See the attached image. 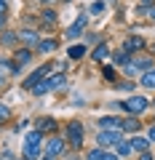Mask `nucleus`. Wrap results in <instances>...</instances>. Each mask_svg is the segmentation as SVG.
<instances>
[{
    "instance_id": "31",
    "label": "nucleus",
    "mask_w": 155,
    "mask_h": 160,
    "mask_svg": "<svg viewBox=\"0 0 155 160\" xmlns=\"http://www.w3.org/2000/svg\"><path fill=\"white\" fill-rule=\"evenodd\" d=\"M102 160H118V155H112V152H104V158Z\"/></svg>"
},
{
    "instance_id": "39",
    "label": "nucleus",
    "mask_w": 155,
    "mask_h": 160,
    "mask_svg": "<svg viewBox=\"0 0 155 160\" xmlns=\"http://www.w3.org/2000/svg\"><path fill=\"white\" fill-rule=\"evenodd\" d=\"M40 3H51V0H40Z\"/></svg>"
},
{
    "instance_id": "30",
    "label": "nucleus",
    "mask_w": 155,
    "mask_h": 160,
    "mask_svg": "<svg viewBox=\"0 0 155 160\" xmlns=\"http://www.w3.org/2000/svg\"><path fill=\"white\" fill-rule=\"evenodd\" d=\"M91 11H94V13H99V11H104V3H94V6H91Z\"/></svg>"
},
{
    "instance_id": "7",
    "label": "nucleus",
    "mask_w": 155,
    "mask_h": 160,
    "mask_svg": "<svg viewBox=\"0 0 155 160\" xmlns=\"http://www.w3.org/2000/svg\"><path fill=\"white\" fill-rule=\"evenodd\" d=\"M46 78H48V67H40V69H35V72L29 75L27 80H24V88H29V91H32V88L38 86L40 80H46Z\"/></svg>"
},
{
    "instance_id": "34",
    "label": "nucleus",
    "mask_w": 155,
    "mask_h": 160,
    "mask_svg": "<svg viewBox=\"0 0 155 160\" xmlns=\"http://www.w3.org/2000/svg\"><path fill=\"white\" fill-rule=\"evenodd\" d=\"M0 160H11V155H8V152H6V155H0Z\"/></svg>"
},
{
    "instance_id": "25",
    "label": "nucleus",
    "mask_w": 155,
    "mask_h": 160,
    "mask_svg": "<svg viewBox=\"0 0 155 160\" xmlns=\"http://www.w3.org/2000/svg\"><path fill=\"white\" fill-rule=\"evenodd\" d=\"M115 64H128V53L126 51H118V53H115Z\"/></svg>"
},
{
    "instance_id": "38",
    "label": "nucleus",
    "mask_w": 155,
    "mask_h": 160,
    "mask_svg": "<svg viewBox=\"0 0 155 160\" xmlns=\"http://www.w3.org/2000/svg\"><path fill=\"white\" fill-rule=\"evenodd\" d=\"M0 83H3V69H0Z\"/></svg>"
},
{
    "instance_id": "37",
    "label": "nucleus",
    "mask_w": 155,
    "mask_h": 160,
    "mask_svg": "<svg viewBox=\"0 0 155 160\" xmlns=\"http://www.w3.org/2000/svg\"><path fill=\"white\" fill-rule=\"evenodd\" d=\"M40 160H54V158H48V155H43V158H40Z\"/></svg>"
},
{
    "instance_id": "15",
    "label": "nucleus",
    "mask_w": 155,
    "mask_h": 160,
    "mask_svg": "<svg viewBox=\"0 0 155 160\" xmlns=\"http://www.w3.org/2000/svg\"><path fill=\"white\" fill-rule=\"evenodd\" d=\"M38 131H46V133H51V131H56V120H54V118H43L40 120V123H38Z\"/></svg>"
},
{
    "instance_id": "14",
    "label": "nucleus",
    "mask_w": 155,
    "mask_h": 160,
    "mask_svg": "<svg viewBox=\"0 0 155 160\" xmlns=\"http://www.w3.org/2000/svg\"><path fill=\"white\" fill-rule=\"evenodd\" d=\"M121 128H123V131H128V133H137V131H139V120L131 115V118L121 120Z\"/></svg>"
},
{
    "instance_id": "35",
    "label": "nucleus",
    "mask_w": 155,
    "mask_h": 160,
    "mask_svg": "<svg viewBox=\"0 0 155 160\" xmlns=\"http://www.w3.org/2000/svg\"><path fill=\"white\" fill-rule=\"evenodd\" d=\"M150 16H152V19H155V6H152V8H150Z\"/></svg>"
},
{
    "instance_id": "22",
    "label": "nucleus",
    "mask_w": 155,
    "mask_h": 160,
    "mask_svg": "<svg viewBox=\"0 0 155 160\" xmlns=\"http://www.w3.org/2000/svg\"><path fill=\"white\" fill-rule=\"evenodd\" d=\"M115 149H118V158H121V155H131V152H134L131 144H123V142H118V147H115Z\"/></svg>"
},
{
    "instance_id": "27",
    "label": "nucleus",
    "mask_w": 155,
    "mask_h": 160,
    "mask_svg": "<svg viewBox=\"0 0 155 160\" xmlns=\"http://www.w3.org/2000/svg\"><path fill=\"white\" fill-rule=\"evenodd\" d=\"M104 78L112 80V78H115V69H112V67H104Z\"/></svg>"
},
{
    "instance_id": "3",
    "label": "nucleus",
    "mask_w": 155,
    "mask_h": 160,
    "mask_svg": "<svg viewBox=\"0 0 155 160\" xmlns=\"http://www.w3.org/2000/svg\"><path fill=\"white\" fill-rule=\"evenodd\" d=\"M147 107H150V104H147L144 96H128L126 102H123V109H126L128 115H142Z\"/></svg>"
},
{
    "instance_id": "1",
    "label": "nucleus",
    "mask_w": 155,
    "mask_h": 160,
    "mask_svg": "<svg viewBox=\"0 0 155 160\" xmlns=\"http://www.w3.org/2000/svg\"><path fill=\"white\" fill-rule=\"evenodd\" d=\"M64 80H67V78H64L62 72L48 75L46 80H40V83L32 88V93H38V96H43V93H51V91H56V88H62V86H64Z\"/></svg>"
},
{
    "instance_id": "26",
    "label": "nucleus",
    "mask_w": 155,
    "mask_h": 160,
    "mask_svg": "<svg viewBox=\"0 0 155 160\" xmlns=\"http://www.w3.org/2000/svg\"><path fill=\"white\" fill-rule=\"evenodd\" d=\"M8 115H11V112H8V107H3V104H0V120H8Z\"/></svg>"
},
{
    "instance_id": "9",
    "label": "nucleus",
    "mask_w": 155,
    "mask_h": 160,
    "mask_svg": "<svg viewBox=\"0 0 155 160\" xmlns=\"http://www.w3.org/2000/svg\"><path fill=\"white\" fill-rule=\"evenodd\" d=\"M102 147H110V144H118L121 142V131H99V139H96Z\"/></svg>"
},
{
    "instance_id": "28",
    "label": "nucleus",
    "mask_w": 155,
    "mask_h": 160,
    "mask_svg": "<svg viewBox=\"0 0 155 160\" xmlns=\"http://www.w3.org/2000/svg\"><path fill=\"white\" fill-rule=\"evenodd\" d=\"M6 11H8V0H0V16H6Z\"/></svg>"
},
{
    "instance_id": "2",
    "label": "nucleus",
    "mask_w": 155,
    "mask_h": 160,
    "mask_svg": "<svg viewBox=\"0 0 155 160\" xmlns=\"http://www.w3.org/2000/svg\"><path fill=\"white\" fill-rule=\"evenodd\" d=\"M40 142H43V133L40 131H29L27 139H24V158L27 160H35L40 155Z\"/></svg>"
},
{
    "instance_id": "23",
    "label": "nucleus",
    "mask_w": 155,
    "mask_h": 160,
    "mask_svg": "<svg viewBox=\"0 0 155 160\" xmlns=\"http://www.w3.org/2000/svg\"><path fill=\"white\" fill-rule=\"evenodd\" d=\"M102 158H104V149H91L86 155V160H102Z\"/></svg>"
},
{
    "instance_id": "13",
    "label": "nucleus",
    "mask_w": 155,
    "mask_h": 160,
    "mask_svg": "<svg viewBox=\"0 0 155 160\" xmlns=\"http://www.w3.org/2000/svg\"><path fill=\"white\" fill-rule=\"evenodd\" d=\"M99 128H102V131H118V128H121V120L118 118H102L99 120Z\"/></svg>"
},
{
    "instance_id": "19",
    "label": "nucleus",
    "mask_w": 155,
    "mask_h": 160,
    "mask_svg": "<svg viewBox=\"0 0 155 160\" xmlns=\"http://www.w3.org/2000/svg\"><path fill=\"white\" fill-rule=\"evenodd\" d=\"M38 51H40V53L56 51V40H40V43H38Z\"/></svg>"
},
{
    "instance_id": "33",
    "label": "nucleus",
    "mask_w": 155,
    "mask_h": 160,
    "mask_svg": "<svg viewBox=\"0 0 155 160\" xmlns=\"http://www.w3.org/2000/svg\"><path fill=\"white\" fill-rule=\"evenodd\" d=\"M139 3H142V6H152L155 0H139Z\"/></svg>"
},
{
    "instance_id": "8",
    "label": "nucleus",
    "mask_w": 155,
    "mask_h": 160,
    "mask_svg": "<svg viewBox=\"0 0 155 160\" xmlns=\"http://www.w3.org/2000/svg\"><path fill=\"white\" fill-rule=\"evenodd\" d=\"M29 59H32V51H29V48H19V51L13 53V72L22 69L24 64H29Z\"/></svg>"
},
{
    "instance_id": "12",
    "label": "nucleus",
    "mask_w": 155,
    "mask_h": 160,
    "mask_svg": "<svg viewBox=\"0 0 155 160\" xmlns=\"http://www.w3.org/2000/svg\"><path fill=\"white\" fill-rule=\"evenodd\" d=\"M19 38H22L24 46H38V43H40V35L35 32V29H22V32H19Z\"/></svg>"
},
{
    "instance_id": "40",
    "label": "nucleus",
    "mask_w": 155,
    "mask_h": 160,
    "mask_svg": "<svg viewBox=\"0 0 155 160\" xmlns=\"http://www.w3.org/2000/svg\"><path fill=\"white\" fill-rule=\"evenodd\" d=\"M24 160H27V158H24Z\"/></svg>"
},
{
    "instance_id": "29",
    "label": "nucleus",
    "mask_w": 155,
    "mask_h": 160,
    "mask_svg": "<svg viewBox=\"0 0 155 160\" xmlns=\"http://www.w3.org/2000/svg\"><path fill=\"white\" fill-rule=\"evenodd\" d=\"M147 142H155V123L150 126V131H147Z\"/></svg>"
},
{
    "instance_id": "11",
    "label": "nucleus",
    "mask_w": 155,
    "mask_h": 160,
    "mask_svg": "<svg viewBox=\"0 0 155 160\" xmlns=\"http://www.w3.org/2000/svg\"><path fill=\"white\" fill-rule=\"evenodd\" d=\"M150 62H152V59H137V62H128V64H126V72L131 75V72H142V69L147 72V69H150Z\"/></svg>"
},
{
    "instance_id": "32",
    "label": "nucleus",
    "mask_w": 155,
    "mask_h": 160,
    "mask_svg": "<svg viewBox=\"0 0 155 160\" xmlns=\"http://www.w3.org/2000/svg\"><path fill=\"white\" fill-rule=\"evenodd\" d=\"M139 160H152V155H150V152H142V158H139Z\"/></svg>"
},
{
    "instance_id": "10",
    "label": "nucleus",
    "mask_w": 155,
    "mask_h": 160,
    "mask_svg": "<svg viewBox=\"0 0 155 160\" xmlns=\"http://www.w3.org/2000/svg\"><path fill=\"white\" fill-rule=\"evenodd\" d=\"M62 152H64V142H62V139H51V142L46 144V155H48V158L56 160Z\"/></svg>"
},
{
    "instance_id": "36",
    "label": "nucleus",
    "mask_w": 155,
    "mask_h": 160,
    "mask_svg": "<svg viewBox=\"0 0 155 160\" xmlns=\"http://www.w3.org/2000/svg\"><path fill=\"white\" fill-rule=\"evenodd\" d=\"M3 24H6V16H0V27H3Z\"/></svg>"
},
{
    "instance_id": "18",
    "label": "nucleus",
    "mask_w": 155,
    "mask_h": 160,
    "mask_svg": "<svg viewBox=\"0 0 155 160\" xmlns=\"http://www.w3.org/2000/svg\"><path fill=\"white\" fill-rule=\"evenodd\" d=\"M104 56H110V48H107V43H99V46L94 48V59H96V62H104Z\"/></svg>"
},
{
    "instance_id": "16",
    "label": "nucleus",
    "mask_w": 155,
    "mask_h": 160,
    "mask_svg": "<svg viewBox=\"0 0 155 160\" xmlns=\"http://www.w3.org/2000/svg\"><path fill=\"white\" fill-rule=\"evenodd\" d=\"M128 144H131V149H137V152H147V147H150V142L142 139V136H134Z\"/></svg>"
},
{
    "instance_id": "20",
    "label": "nucleus",
    "mask_w": 155,
    "mask_h": 160,
    "mask_svg": "<svg viewBox=\"0 0 155 160\" xmlns=\"http://www.w3.org/2000/svg\"><path fill=\"white\" fill-rule=\"evenodd\" d=\"M142 86L144 88H155V69H147L142 75Z\"/></svg>"
},
{
    "instance_id": "17",
    "label": "nucleus",
    "mask_w": 155,
    "mask_h": 160,
    "mask_svg": "<svg viewBox=\"0 0 155 160\" xmlns=\"http://www.w3.org/2000/svg\"><path fill=\"white\" fill-rule=\"evenodd\" d=\"M43 27L46 29L56 27V11H43Z\"/></svg>"
},
{
    "instance_id": "24",
    "label": "nucleus",
    "mask_w": 155,
    "mask_h": 160,
    "mask_svg": "<svg viewBox=\"0 0 155 160\" xmlns=\"http://www.w3.org/2000/svg\"><path fill=\"white\" fill-rule=\"evenodd\" d=\"M16 38H19V35H13V32H3V43H6V46H13Z\"/></svg>"
},
{
    "instance_id": "4",
    "label": "nucleus",
    "mask_w": 155,
    "mask_h": 160,
    "mask_svg": "<svg viewBox=\"0 0 155 160\" xmlns=\"http://www.w3.org/2000/svg\"><path fill=\"white\" fill-rule=\"evenodd\" d=\"M67 139H70V144H72L75 149L83 147V126H80V123H75V120H72V123L67 126Z\"/></svg>"
},
{
    "instance_id": "6",
    "label": "nucleus",
    "mask_w": 155,
    "mask_h": 160,
    "mask_svg": "<svg viewBox=\"0 0 155 160\" xmlns=\"http://www.w3.org/2000/svg\"><path fill=\"white\" fill-rule=\"evenodd\" d=\"M86 22H88V16H86V13H80V16H78V19L67 27V32H64V35H67V38H78V35L86 29Z\"/></svg>"
},
{
    "instance_id": "21",
    "label": "nucleus",
    "mask_w": 155,
    "mask_h": 160,
    "mask_svg": "<svg viewBox=\"0 0 155 160\" xmlns=\"http://www.w3.org/2000/svg\"><path fill=\"white\" fill-rule=\"evenodd\" d=\"M83 53H86V46H72V48L67 51V56H70V59H80Z\"/></svg>"
},
{
    "instance_id": "5",
    "label": "nucleus",
    "mask_w": 155,
    "mask_h": 160,
    "mask_svg": "<svg viewBox=\"0 0 155 160\" xmlns=\"http://www.w3.org/2000/svg\"><path fill=\"white\" fill-rule=\"evenodd\" d=\"M144 46H147V40H144V38H139V35H131V38H126V40H123V51H126V53L142 51Z\"/></svg>"
}]
</instances>
